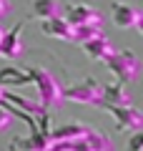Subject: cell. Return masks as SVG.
<instances>
[{"mask_svg": "<svg viewBox=\"0 0 143 151\" xmlns=\"http://www.w3.org/2000/svg\"><path fill=\"white\" fill-rule=\"evenodd\" d=\"M28 76H30V83H35L38 88V98H40V106L43 108H58L63 106V96H60V86H58V78H55L50 70L40 68V65H28Z\"/></svg>", "mask_w": 143, "mask_h": 151, "instance_id": "6da1fadb", "label": "cell"}, {"mask_svg": "<svg viewBox=\"0 0 143 151\" xmlns=\"http://www.w3.org/2000/svg\"><path fill=\"white\" fill-rule=\"evenodd\" d=\"M106 68L116 76L121 83H136L141 78V58H138L133 50H116L108 55L106 60Z\"/></svg>", "mask_w": 143, "mask_h": 151, "instance_id": "7a4b0ae2", "label": "cell"}, {"mask_svg": "<svg viewBox=\"0 0 143 151\" xmlns=\"http://www.w3.org/2000/svg\"><path fill=\"white\" fill-rule=\"evenodd\" d=\"M38 129L30 131V136H25V139H13L10 144H8V151H45L48 146H50V129H48V111H43L40 116H38Z\"/></svg>", "mask_w": 143, "mask_h": 151, "instance_id": "3957f363", "label": "cell"}, {"mask_svg": "<svg viewBox=\"0 0 143 151\" xmlns=\"http://www.w3.org/2000/svg\"><path fill=\"white\" fill-rule=\"evenodd\" d=\"M63 101H75V103H88V106H101L103 103V93H101V83L95 78H85L83 83H73L68 88H60Z\"/></svg>", "mask_w": 143, "mask_h": 151, "instance_id": "277c9868", "label": "cell"}, {"mask_svg": "<svg viewBox=\"0 0 143 151\" xmlns=\"http://www.w3.org/2000/svg\"><path fill=\"white\" fill-rule=\"evenodd\" d=\"M111 20L116 28L121 30H138L143 33V13L138 10L131 3H123V0H113L111 3Z\"/></svg>", "mask_w": 143, "mask_h": 151, "instance_id": "5b68a950", "label": "cell"}, {"mask_svg": "<svg viewBox=\"0 0 143 151\" xmlns=\"http://www.w3.org/2000/svg\"><path fill=\"white\" fill-rule=\"evenodd\" d=\"M101 108H106L116 121L118 131H141L143 129V113L136 106H111V103H101Z\"/></svg>", "mask_w": 143, "mask_h": 151, "instance_id": "8992f818", "label": "cell"}, {"mask_svg": "<svg viewBox=\"0 0 143 151\" xmlns=\"http://www.w3.org/2000/svg\"><path fill=\"white\" fill-rule=\"evenodd\" d=\"M28 18H23V20H18L15 25L10 28V30H3V35H0V58H18V55H23V50H25V45H23V28H25Z\"/></svg>", "mask_w": 143, "mask_h": 151, "instance_id": "52a82bcc", "label": "cell"}, {"mask_svg": "<svg viewBox=\"0 0 143 151\" xmlns=\"http://www.w3.org/2000/svg\"><path fill=\"white\" fill-rule=\"evenodd\" d=\"M65 20L70 25H95V28H103L106 18L98 8L93 5H85V3H75V5L65 8Z\"/></svg>", "mask_w": 143, "mask_h": 151, "instance_id": "ba28073f", "label": "cell"}, {"mask_svg": "<svg viewBox=\"0 0 143 151\" xmlns=\"http://www.w3.org/2000/svg\"><path fill=\"white\" fill-rule=\"evenodd\" d=\"M43 33L55 40H65V43H73V33L75 28L65 20L63 15H55V18H45L43 20Z\"/></svg>", "mask_w": 143, "mask_h": 151, "instance_id": "9c48e42d", "label": "cell"}, {"mask_svg": "<svg viewBox=\"0 0 143 151\" xmlns=\"http://www.w3.org/2000/svg\"><path fill=\"white\" fill-rule=\"evenodd\" d=\"M83 50L88 53V58H93V60H106L108 55L113 53V43H111V38L106 35V33H98V35H93V38H88V40H83Z\"/></svg>", "mask_w": 143, "mask_h": 151, "instance_id": "30bf717a", "label": "cell"}, {"mask_svg": "<svg viewBox=\"0 0 143 151\" xmlns=\"http://www.w3.org/2000/svg\"><path fill=\"white\" fill-rule=\"evenodd\" d=\"M101 93H103V103H111V106H131V103H133L131 93L123 88L121 81L101 86Z\"/></svg>", "mask_w": 143, "mask_h": 151, "instance_id": "8fae6325", "label": "cell"}, {"mask_svg": "<svg viewBox=\"0 0 143 151\" xmlns=\"http://www.w3.org/2000/svg\"><path fill=\"white\" fill-rule=\"evenodd\" d=\"M3 98H5L8 103H13L15 108H20L23 113H28V116H40L43 111H48V108H43L38 101H30L28 96H18V93H10L3 88Z\"/></svg>", "mask_w": 143, "mask_h": 151, "instance_id": "7c38bea8", "label": "cell"}, {"mask_svg": "<svg viewBox=\"0 0 143 151\" xmlns=\"http://www.w3.org/2000/svg\"><path fill=\"white\" fill-rule=\"evenodd\" d=\"M88 126L85 124H65L50 131V141H73V139H83Z\"/></svg>", "mask_w": 143, "mask_h": 151, "instance_id": "4fadbf2b", "label": "cell"}, {"mask_svg": "<svg viewBox=\"0 0 143 151\" xmlns=\"http://www.w3.org/2000/svg\"><path fill=\"white\" fill-rule=\"evenodd\" d=\"M33 15L40 20L63 15V3L60 0H33Z\"/></svg>", "mask_w": 143, "mask_h": 151, "instance_id": "5bb4252c", "label": "cell"}, {"mask_svg": "<svg viewBox=\"0 0 143 151\" xmlns=\"http://www.w3.org/2000/svg\"><path fill=\"white\" fill-rule=\"evenodd\" d=\"M25 83H30V76H28V70L23 68H15V65H8V68L0 70V86H25Z\"/></svg>", "mask_w": 143, "mask_h": 151, "instance_id": "9a60e30c", "label": "cell"}, {"mask_svg": "<svg viewBox=\"0 0 143 151\" xmlns=\"http://www.w3.org/2000/svg\"><path fill=\"white\" fill-rule=\"evenodd\" d=\"M83 139L88 141L90 151H113V144H111V139H108L106 134H101V131L90 129V126H88V131H85V136H83Z\"/></svg>", "mask_w": 143, "mask_h": 151, "instance_id": "2e32d148", "label": "cell"}, {"mask_svg": "<svg viewBox=\"0 0 143 151\" xmlns=\"http://www.w3.org/2000/svg\"><path fill=\"white\" fill-rule=\"evenodd\" d=\"M128 151H143V134H141V131H131Z\"/></svg>", "mask_w": 143, "mask_h": 151, "instance_id": "e0dca14e", "label": "cell"}, {"mask_svg": "<svg viewBox=\"0 0 143 151\" xmlns=\"http://www.w3.org/2000/svg\"><path fill=\"white\" fill-rule=\"evenodd\" d=\"M10 124H13V113L8 111V108H3V106H0V131H5Z\"/></svg>", "mask_w": 143, "mask_h": 151, "instance_id": "ac0fdd59", "label": "cell"}, {"mask_svg": "<svg viewBox=\"0 0 143 151\" xmlns=\"http://www.w3.org/2000/svg\"><path fill=\"white\" fill-rule=\"evenodd\" d=\"M8 13H10V3L8 0H0V18H5Z\"/></svg>", "mask_w": 143, "mask_h": 151, "instance_id": "d6986e66", "label": "cell"}, {"mask_svg": "<svg viewBox=\"0 0 143 151\" xmlns=\"http://www.w3.org/2000/svg\"><path fill=\"white\" fill-rule=\"evenodd\" d=\"M3 30H5V28H3V25H0V35H3Z\"/></svg>", "mask_w": 143, "mask_h": 151, "instance_id": "ffe728a7", "label": "cell"}]
</instances>
